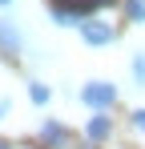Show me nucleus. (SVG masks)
<instances>
[{"instance_id":"0eeeda50","label":"nucleus","mask_w":145,"mask_h":149,"mask_svg":"<svg viewBox=\"0 0 145 149\" xmlns=\"http://www.w3.org/2000/svg\"><path fill=\"white\" fill-rule=\"evenodd\" d=\"M28 97H32V105H48V97H52V93H48V85L32 81V85H28Z\"/></svg>"},{"instance_id":"f03ea898","label":"nucleus","mask_w":145,"mask_h":149,"mask_svg":"<svg viewBox=\"0 0 145 149\" xmlns=\"http://www.w3.org/2000/svg\"><path fill=\"white\" fill-rule=\"evenodd\" d=\"M113 36H117V32H113L109 20H81V40H85V45H93V49L109 45Z\"/></svg>"},{"instance_id":"6e6552de","label":"nucleus","mask_w":145,"mask_h":149,"mask_svg":"<svg viewBox=\"0 0 145 149\" xmlns=\"http://www.w3.org/2000/svg\"><path fill=\"white\" fill-rule=\"evenodd\" d=\"M133 81H137V89H145V49L133 52Z\"/></svg>"},{"instance_id":"9b49d317","label":"nucleus","mask_w":145,"mask_h":149,"mask_svg":"<svg viewBox=\"0 0 145 149\" xmlns=\"http://www.w3.org/2000/svg\"><path fill=\"white\" fill-rule=\"evenodd\" d=\"M4 113H8V101H0V121H4Z\"/></svg>"},{"instance_id":"7ed1b4c3","label":"nucleus","mask_w":145,"mask_h":149,"mask_svg":"<svg viewBox=\"0 0 145 149\" xmlns=\"http://www.w3.org/2000/svg\"><path fill=\"white\" fill-rule=\"evenodd\" d=\"M20 28L12 24V20H0V52H20Z\"/></svg>"},{"instance_id":"39448f33","label":"nucleus","mask_w":145,"mask_h":149,"mask_svg":"<svg viewBox=\"0 0 145 149\" xmlns=\"http://www.w3.org/2000/svg\"><path fill=\"white\" fill-rule=\"evenodd\" d=\"M109 133H113V125H109V117H105V113L89 117V125H85V137H89V141H105Z\"/></svg>"},{"instance_id":"20e7f679","label":"nucleus","mask_w":145,"mask_h":149,"mask_svg":"<svg viewBox=\"0 0 145 149\" xmlns=\"http://www.w3.org/2000/svg\"><path fill=\"white\" fill-rule=\"evenodd\" d=\"M40 141H45V145H69V129H65L61 121H45Z\"/></svg>"},{"instance_id":"423d86ee","label":"nucleus","mask_w":145,"mask_h":149,"mask_svg":"<svg viewBox=\"0 0 145 149\" xmlns=\"http://www.w3.org/2000/svg\"><path fill=\"white\" fill-rule=\"evenodd\" d=\"M125 16L133 24H145V0H125Z\"/></svg>"},{"instance_id":"9d476101","label":"nucleus","mask_w":145,"mask_h":149,"mask_svg":"<svg viewBox=\"0 0 145 149\" xmlns=\"http://www.w3.org/2000/svg\"><path fill=\"white\" fill-rule=\"evenodd\" d=\"M69 4H85V8H93V4H101V0H69Z\"/></svg>"},{"instance_id":"f257e3e1","label":"nucleus","mask_w":145,"mask_h":149,"mask_svg":"<svg viewBox=\"0 0 145 149\" xmlns=\"http://www.w3.org/2000/svg\"><path fill=\"white\" fill-rule=\"evenodd\" d=\"M81 101H85L89 109H97V113H105V109L117 101V89H113L109 81H89V85L81 89Z\"/></svg>"},{"instance_id":"f8f14e48","label":"nucleus","mask_w":145,"mask_h":149,"mask_svg":"<svg viewBox=\"0 0 145 149\" xmlns=\"http://www.w3.org/2000/svg\"><path fill=\"white\" fill-rule=\"evenodd\" d=\"M8 4H12V0H0V8H8Z\"/></svg>"},{"instance_id":"ddd939ff","label":"nucleus","mask_w":145,"mask_h":149,"mask_svg":"<svg viewBox=\"0 0 145 149\" xmlns=\"http://www.w3.org/2000/svg\"><path fill=\"white\" fill-rule=\"evenodd\" d=\"M0 149H12V145H8V141H0Z\"/></svg>"},{"instance_id":"1a4fd4ad","label":"nucleus","mask_w":145,"mask_h":149,"mask_svg":"<svg viewBox=\"0 0 145 149\" xmlns=\"http://www.w3.org/2000/svg\"><path fill=\"white\" fill-rule=\"evenodd\" d=\"M133 125H137V129L145 133V109H137V113H133Z\"/></svg>"}]
</instances>
